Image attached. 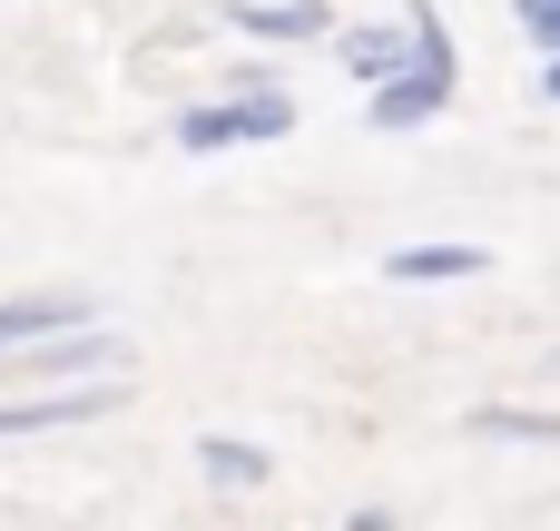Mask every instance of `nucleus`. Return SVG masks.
<instances>
[{
	"mask_svg": "<svg viewBox=\"0 0 560 531\" xmlns=\"http://www.w3.org/2000/svg\"><path fill=\"white\" fill-rule=\"evenodd\" d=\"M404 30H413L404 69H394L384 89H364V118H374L384 138H404V128H433V118L453 108V89H463V49H453L443 10H433V0H404Z\"/></svg>",
	"mask_w": 560,
	"mask_h": 531,
	"instance_id": "obj_1",
	"label": "nucleus"
},
{
	"mask_svg": "<svg viewBox=\"0 0 560 531\" xmlns=\"http://www.w3.org/2000/svg\"><path fill=\"white\" fill-rule=\"evenodd\" d=\"M266 138H295V99L276 79H226V99L177 108V148L187 158H226V148H266Z\"/></svg>",
	"mask_w": 560,
	"mask_h": 531,
	"instance_id": "obj_2",
	"label": "nucleus"
},
{
	"mask_svg": "<svg viewBox=\"0 0 560 531\" xmlns=\"http://www.w3.org/2000/svg\"><path fill=\"white\" fill-rule=\"evenodd\" d=\"M128 404L118 374H89V384H49V394H20L0 404V443H39V434H79V424H108Z\"/></svg>",
	"mask_w": 560,
	"mask_h": 531,
	"instance_id": "obj_3",
	"label": "nucleus"
},
{
	"mask_svg": "<svg viewBox=\"0 0 560 531\" xmlns=\"http://www.w3.org/2000/svg\"><path fill=\"white\" fill-rule=\"evenodd\" d=\"M10 365H30L39 384H89V374H118L128 365V345L98 325V315H79V325H59V335H39V345H20Z\"/></svg>",
	"mask_w": 560,
	"mask_h": 531,
	"instance_id": "obj_4",
	"label": "nucleus"
},
{
	"mask_svg": "<svg viewBox=\"0 0 560 531\" xmlns=\"http://www.w3.org/2000/svg\"><path fill=\"white\" fill-rule=\"evenodd\" d=\"M226 30H246V39H335V10L325 0H226Z\"/></svg>",
	"mask_w": 560,
	"mask_h": 531,
	"instance_id": "obj_5",
	"label": "nucleus"
},
{
	"mask_svg": "<svg viewBox=\"0 0 560 531\" xmlns=\"http://www.w3.org/2000/svg\"><path fill=\"white\" fill-rule=\"evenodd\" d=\"M482 266H492V246H472V236H433V246H394L384 256L394 286H453V276H482Z\"/></svg>",
	"mask_w": 560,
	"mask_h": 531,
	"instance_id": "obj_6",
	"label": "nucleus"
},
{
	"mask_svg": "<svg viewBox=\"0 0 560 531\" xmlns=\"http://www.w3.org/2000/svg\"><path fill=\"white\" fill-rule=\"evenodd\" d=\"M404 49H413V30H404V20H374V30H335V59H345V79H364V89H384V79L404 69Z\"/></svg>",
	"mask_w": 560,
	"mask_h": 531,
	"instance_id": "obj_7",
	"label": "nucleus"
},
{
	"mask_svg": "<svg viewBox=\"0 0 560 531\" xmlns=\"http://www.w3.org/2000/svg\"><path fill=\"white\" fill-rule=\"evenodd\" d=\"M197 473H207L217 493H266V483H276V453H266V443H236V434H207V443H197Z\"/></svg>",
	"mask_w": 560,
	"mask_h": 531,
	"instance_id": "obj_8",
	"label": "nucleus"
},
{
	"mask_svg": "<svg viewBox=\"0 0 560 531\" xmlns=\"http://www.w3.org/2000/svg\"><path fill=\"white\" fill-rule=\"evenodd\" d=\"M79 315H89L79 296H10V305H0V365H10L20 345H39V335H59V325H79Z\"/></svg>",
	"mask_w": 560,
	"mask_h": 531,
	"instance_id": "obj_9",
	"label": "nucleus"
},
{
	"mask_svg": "<svg viewBox=\"0 0 560 531\" xmlns=\"http://www.w3.org/2000/svg\"><path fill=\"white\" fill-rule=\"evenodd\" d=\"M472 434H502V443H560V414H512V404H482Z\"/></svg>",
	"mask_w": 560,
	"mask_h": 531,
	"instance_id": "obj_10",
	"label": "nucleus"
},
{
	"mask_svg": "<svg viewBox=\"0 0 560 531\" xmlns=\"http://www.w3.org/2000/svg\"><path fill=\"white\" fill-rule=\"evenodd\" d=\"M512 10H522V20H551V10H560V0H512Z\"/></svg>",
	"mask_w": 560,
	"mask_h": 531,
	"instance_id": "obj_11",
	"label": "nucleus"
},
{
	"mask_svg": "<svg viewBox=\"0 0 560 531\" xmlns=\"http://www.w3.org/2000/svg\"><path fill=\"white\" fill-rule=\"evenodd\" d=\"M541 99H560V49H551V69H541Z\"/></svg>",
	"mask_w": 560,
	"mask_h": 531,
	"instance_id": "obj_12",
	"label": "nucleus"
}]
</instances>
